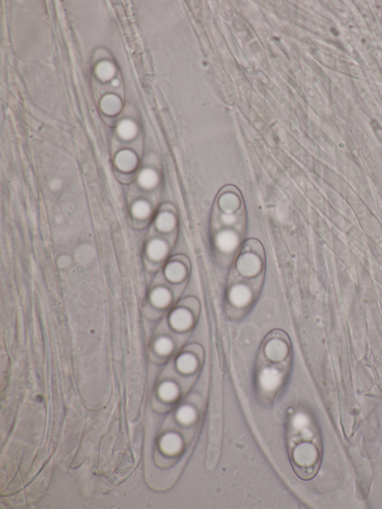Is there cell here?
<instances>
[{
  "label": "cell",
  "instance_id": "cell-1",
  "mask_svg": "<svg viewBox=\"0 0 382 509\" xmlns=\"http://www.w3.org/2000/svg\"><path fill=\"white\" fill-rule=\"evenodd\" d=\"M316 450L312 444L302 443L295 447L291 453V462L296 474L304 480L311 478L317 465Z\"/></svg>",
  "mask_w": 382,
  "mask_h": 509
},
{
  "label": "cell",
  "instance_id": "cell-2",
  "mask_svg": "<svg viewBox=\"0 0 382 509\" xmlns=\"http://www.w3.org/2000/svg\"><path fill=\"white\" fill-rule=\"evenodd\" d=\"M237 269L241 275L253 277L257 275L261 269V261L258 256L251 253L241 254L237 260Z\"/></svg>",
  "mask_w": 382,
  "mask_h": 509
},
{
  "label": "cell",
  "instance_id": "cell-3",
  "mask_svg": "<svg viewBox=\"0 0 382 509\" xmlns=\"http://www.w3.org/2000/svg\"><path fill=\"white\" fill-rule=\"evenodd\" d=\"M288 352L287 344L282 340L278 338L269 340L265 344V356L271 362H281L287 358Z\"/></svg>",
  "mask_w": 382,
  "mask_h": 509
},
{
  "label": "cell",
  "instance_id": "cell-4",
  "mask_svg": "<svg viewBox=\"0 0 382 509\" xmlns=\"http://www.w3.org/2000/svg\"><path fill=\"white\" fill-rule=\"evenodd\" d=\"M229 300L235 306L242 308L250 303L253 297L251 290L245 284L233 286L229 290Z\"/></svg>",
  "mask_w": 382,
  "mask_h": 509
},
{
  "label": "cell",
  "instance_id": "cell-5",
  "mask_svg": "<svg viewBox=\"0 0 382 509\" xmlns=\"http://www.w3.org/2000/svg\"><path fill=\"white\" fill-rule=\"evenodd\" d=\"M170 322L172 326L176 330L185 331L191 327L193 323V317L188 310L179 308L171 313Z\"/></svg>",
  "mask_w": 382,
  "mask_h": 509
},
{
  "label": "cell",
  "instance_id": "cell-6",
  "mask_svg": "<svg viewBox=\"0 0 382 509\" xmlns=\"http://www.w3.org/2000/svg\"><path fill=\"white\" fill-rule=\"evenodd\" d=\"M217 248L223 253L234 252L239 245V239L234 232L225 230L220 232L216 239Z\"/></svg>",
  "mask_w": 382,
  "mask_h": 509
},
{
  "label": "cell",
  "instance_id": "cell-7",
  "mask_svg": "<svg viewBox=\"0 0 382 509\" xmlns=\"http://www.w3.org/2000/svg\"><path fill=\"white\" fill-rule=\"evenodd\" d=\"M281 374L277 370L268 368L260 374V382L265 388H275L281 382Z\"/></svg>",
  "mask_w": 382,
  "mask_h": 509
},
{
  "label": "cell",
  "instance_id": "cell-8",
  "mask_svg": "<svg viewBox=\"0 0 382 509\" xmlns=\"http://www.w3.org/2000/svg\"><path fill=\"white\" fill-rule=\"evenodd\" d=\"M187 270L185 266L179 262H172L167 265L165 269L167 278L173 282H179L186 276Z\"/></svg>",
  "mask_w": 382,
  "mask_h": 509
},
{
  "label": "cell",
  "instance_id": "cell-9",
  "mask_svg": "<svg viewBox=\"0 0 382 509\" xmlns=\"http://www.w3.org/2000/svg\"><path fill=\"white\" fill-rule=\"evenodd\" d=\"M168 248L165 242L161 240H153L148 246L147 252L149 257L153 260H161L167 254Z\"/></svg>",
  "mask_w": 382,
  "mask_h": 509
},
{
  "label": "cell",
  "instance_id": "cell-10",
  "mask_svg": "<svg viewBox=\"0 0 382 509\" xmlns=\"http://www.w3.org/2000/svg\"><path fill=\"white\" fill-rule=\"evenodd\" d=\"M151 299L154 305L157 307L167 306L171 300V294L169 290L164 287H158L155 289L151 295Z\"/></svg>",
  "mask_w": 382,
  "mask_h": 509
},
{
  "label": "cell",
  "instance_id": "cell-11",
  "mask_svg": "<svg viewBox=\"0 0 382 509\" xmlns=\"http://www.w3.org/2000/svg\"><path fill=\"white\" fill-rule=\"evenodd\" d=\"M240 202L234 194H227L220 198V206L226 214H233L239 208Z\"/></svg>",
  "mask_w": 382,
  "mask_h": 509
},
{
  "label": "cell",
  "instance_id": "cell-12",
  "mask_svg": "<svg viewBox=\"0 0 382 509\" xmlns=\"http://www.w3.org/2000/svg\"><path fill=\"white\" fill-rule=\"evenodd\" d=\"M177 366L179 371L185 374H189L195 371L197 366V362L194 356L185 353L178 359Z\"/></svg>",
  "mask_w": 382,
  "mask_h": 509
},
{
  "label": "cell",
  "instance_id": "cell-13",
  "mask_svg": "<svg viewBox=\"0 0 382 509\" xmlns=\"http://www.w3.org/2000/svg\"><path fill=\"white\" fill-rule=\"evenodd\" d=\"M157 227L162 232H170L176 225V220L171 214L164 212L157 218Z\"/></svg>",
  "mask_w": 382,
  "mask_h": 509
},
{
  "label": "cell",
  "instance_id": "cell-14",
  "mask_svg": "<svg viewBox=\"0 0 382 509\" xmlns=\"http://www.w3.org/2000/svg\"><path fill=\"white\" fill-rule=\"evenodd\" d=\"M158 178L156 173L152 170H146L142 172L139 177L140 185L145 188H152L158 183Z\"/></svg>",
  "mask_w": 382,
  "mask_h": 509
},
{
  "label": "cell",
  "instance_id": "cell-15",
  "mask_svg": "<svg viewBox=\"0 0 382 509\" xmlns=\"http://www.w3.org/2000/svg\"><path fill=\"white\" fill-rule=\"evenodd\" d=\"M132 213L136 218H145L150 213V207L145 201H138L132 206Z\"/></svg>",
  "mask_w": 382,
  "mask_h": 509
},
{
  "label": "cell",
  "instance_id": "cell-16",
  "mask_svg": "<svg viewBox=\"0 0 382 509\" xmlns=\"http://www.w3.org/2000/svg\"><path fill=\"white\" fill-rule=\"evenodd\" d=\"M177 393L176 385L171 382H165L161 384L159 389L160 396L164 399H171Z\"/></svg>",
  "mask_w": 382,
  "mask_h": 509
},
{
  "label": "cell",
  "instance_id": "cell-17",
  "mask_svg": "<svg viewBox=\"0 0 382 509\" xmlns=\"http://www.w3.org/2000/svg\"><path fill=\"white\" fill-rule=\"evenodd\" d=\"M172 348H173V344L168 338H159L155 343V349L160 354H168L171 351Z\"/></svg>",
  "mask_w": 382,
  "mask_h": 509
},
{
  "label": "cell",
  "instance_id": "cell-18",
  "mask_svg": "<svg viewBox=\"0 0 382 509\" xmlns=\"http://www.w3.org/2000/svg\"><path fill=\"white\" fill-rule=\"evenodd\" d=\"M118 164L123 170H129L132 167L134 162H133L131 155L124 154V155H121Z\"/></svg>",
  "mask_w": 382,
  "mask_h": 509
},
{
  "label": "cell",
  "instance_id": "cell-19",
  "mask_svg": "<svg viewBox=\"0 0 382 509\" xmlns=\"http://www.w3.org/2000/svg\"><path fill=\"white\" fill-rule=\"evenodd\" d=\"M176 441L175 438H173L171 435H168L166 436L165 438L163 439L161 445H162L163 449L165 450L166 452H172L174 450L176 447Z\"/></svg>",
  "mask_w": 382,
  "mask_h": 509
},
{
  "label": "cell",
  "instance_id": "cell-20",
  "mask_svg": "<svg viewBox=\"0 0 382 509\" xmlns=\"http://www.w3.org/2000/svg\"><path fill=\"white\" fill-rule=\"evenodd\" d=\"M222 221L226 225H232L236 221V218L233 214L225 213V215L222 217Z\"/></svg>",
  "mask_w": 382,
  "mask_h": 509
},
{
  "label": "cell",
  "instance_id": "cell-21",
  "mask_svg": "<svg viewBox=\"0 0 382 509\" xmlns=\"http://www.w3.org/2000/svg\"><path fill=\"white\" fill-rule=\"evenodd\" d=\"M121 129V134L124 136L131 135L133 133L132 127H131V126L128 125V124H125V125L123 126Z\"/></svg>",
  "mask_w": 382,
  "mask_h": 509
}]
</instances>
